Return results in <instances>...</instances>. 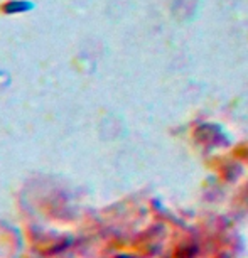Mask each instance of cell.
Listing matches in <instances>:
<instances>
[{"instance_id":"6da1fadb","label":"cell","mask_w":248,"mask_h":258,"mask_svg":"<svg viewBox=\"0 0 248 258\" xmlns=\"http://www.w3.org/2000/svg\"><path fill=\"white\" fill-rule=\"evenodd\" d=\"M26 2H12V5H24ZM19 9V10H26V9H29V7H7V10L9 12H15V10Z\"/></svg>"}]
</instances>
